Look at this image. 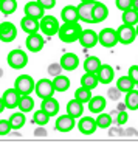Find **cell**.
I'll list each match as a JSON object with an SVG mask.
<instances>
[{
	"instance_id": "1",
	"label": "cell",
	"mask_w": 138,
	"mask_h": 152,
	"mask_svg": "<svg viewBox=\"0 0 138 152\" xmlns=\"http://www.w3.org/2000/svg\"><path fill=\"white\" fill-rule=\"evenodd\" d=\"M81 31H82V28H81L79 22H64V25L59 26L58 36L62 42L72 44V42H76L79 39Z\"/></svg>"
},
{
	"instance_id": "2",
	"label": "cell",
	"mask_w": 138,
	"mask_h": 152,
	"mask_svg": "<svg viewBox=\"0 0 138 152\" xmlns=\"http://www.w3.org/2000/svg\"><path fill=\"white\" fill-rule=\"evenodd\" d=\"M59 22L56 17L53 16H42L39 19V30L42 31L45 36H54V34H58L59 31Z\"/></svg>"
},
{
	"instance_id": "3",
	"label": "cell",
	"mask_w": 138,
	"mask_h": 152,
	"mask_svg": "<svg viewBox=\"0 0 138 152\" xmlns=\"http://www.w3.org/2000/svg\"><path fill=\"white\" fill-rule=\"evenodd\" d=\"M8 65L11 68H14V70H20V68H23L26 64H28V54H26L23 50H12L8 53Z\"/></svg>"
},
{
	"instance_id": "4",
	"label": "cell",
	"mask_w": 138,
	"mask_h": 152,
	"mask_svg": "<svg viewBox=\"0 0 138 152\" xmlns=\"http://www.w3.org/2000/svg\"><path fill=\"white\" fill-rule=\"evenodd\" d=\"M34 86L36 82L31 78L30 75H20L17 76V79L14 82V88L20 93V95H30L34 92Z\"/></svg>"
},
{
	"instance_id": "5",
	"label": "cell",
	"mask_w": 138,
	"mask_h": 152,
	"mask_svg": "<svg viewBox=\"0 0 138 152\" xmlns=\"http://www.w3.org/2000/svg\"><path fill=\"white\" fill-rule=\"evenodd\" d=\"M116 34H118V42L123 44V45H129V44H132L134 40L137 39L135 26L127 25V23H123L120 28L116 30Z\"/></svg>"
},
{
	"instance_id": "6",
	"label": "cell",
	"mask_w": 138,
	"mask_h": 152,
	"mask_svg": "<svg viewBox=\"0 0 138 152\" xmlns=\"http://www.w3.org/2000/svg\"><path fill=\"white\" fill-rule=\"evenodd\" d=\"M98 42L106 47V48H112L118 44V34H116V30L113 28H104L101 30L98 34Z\"/></svg>"
},
{
	"instance_id": "7",
	"label": "cell",
	"mask_w": 138,
	"mask_h": 152,
	"mask_svg": "<svg viewBox=\"0 0 138 152\" xmlns=\"http://www.w3.org/2000/svg\"><path fill=\"white\" fill-rule=\"evenodd\" d=\"M34 92L39 98H50L54 95V87H53V81L50 79H40L37 81V84L34 86Z\"/></svg>"
},
{
	"instance_id": "8",
	"label": "cell",
	"mask_w": 138,
	"mask_h": 152,
	"mask_svg": "<svg viewBox=\"0 0 138 152\" xmlns=\"http://www.w3.org/2000/svg\"><path fill=\"white\" fill-rule=\"evenodd\" d=\"M93 6H95V2H81L78 5L79 20H82L85 23H93Z\"/></svg>"
},
{
	"instance_id": "9",
	"label": "cell",
	"mask_w": 138,
	"mask_h": 152,
	"mask_svg": "<svg viewBox=\"0 0 138 152\" xmlns=\"http://www.w3.org/2000/svg\"><path fill=\"white\" fill-rule=\"evenodd\" d=\"M17 37V30L11 22H2L0 23V40L5 44L12 42Z\"/></svg>"
},
{
	"instance_id": "10",
	"label": "cell",
	"mask_w": 138,
	"mask_h": 152,
	"mask_svg": "<svg viewBox=\"0 0 138 152\" xmlns=\"http://www.w3.org/2000/svg\"><path fill=\"white\" fill-rule=\"evenodd\" d=\"M78 42L84 47V48H93L98 44V33L93 30H82L79 34Z\"/></svg>"
},
{
	"instance_id": "11",
	"label": "cell",
	"mask_w": 138,
	"mask_h": 152,
	"mask_svg": "<svg viewBox=\"0 0 138 152\" xmlns=\"http://www.w3.org/2000/svg\"><path fill=\"white\" fill-rule=\"evenodd\" d=\"M25 45H26V48H28L31 53H39V51L44 48L45 42H44V37L40 36V34L33 33V34H28Z\"/></svg>"
},
{
	"instance_id": "12",
	"label": "cell",
	"mask_w": 138,
	"mask_h": 152,
	"mask_svg": "<svg viewBox=\"0 0 138 152\" xmlns=\"http://www.w3.org/2000/svg\"><path fill=\"white\" fill-rule=\"evenodd\" d=\"M2 98H3V102H5L6 109H14L19 104L20 93L16 90L14 87H12V88H6V90L3 92V95H2Z\"/></svg>"
},
{
	"instance_id": "13",
	"label": "cell",
	"mask_w": 138,
	"mask_h": 152,
	"mask_svg": "<svg viewBox=\"0 0 138 152\" xmlns=\"http://www.w3.org/2000/svg\"><path fill=\"white\" fill-rule=\"evenodd\" d=\"M59 64L62 65V70L73 72V70H76L78 65H79V58L74 53H65L64 56L61 58Z\"/></svg>"
},
{
	"instance_id": "14",
	"label": "cell",
	"mask_w": 138,
	"mask_h": 152,
	"mask_svg": "<svg viewBox=\"0 0 138 152\" xmlns=\"http://www.w3.org/2000/svg\"><path fill=\"white\" fill-rule=\"evenodd\" d=\"M54 127H56V130H59V132H70V130H73V127H74V118L70 116L68 113L61 115L56 120Z\"/></svg>"
},
{
	"instance_id": "15",
	"label": "cell",
	"mask_w": 138,
	"mask_h": 152,
	"mask_svg": "<svg viewBox=\"0 0 138 152\" xmlns=\"http://www.w3.org/2000/svg\"><path fill=\"white\" fill-rule=\"evenodd\" d=\"M78 129L81 130L82 135H92L96 129H98V126H96V121L95 118H92V116H84V118H81L79 123H78Z\"/></svg>"
},
{
	"instance_id": "16",
	"label": "cell",
	"mask_w": 138,
	"mask_h": 152,
	"mask_svg": "<svg viewBox=\"0 0 138 152\" xmlns=\"http://www.w3.org/2000/svg\"><path fill=\"white\" fill-rule=\"evenodd\" d=\"M25 16H30V17H34V19H40L44 16V6L40 5L37 0H33V2H28L25 5Z\"/></svg>"
},
{
	"instance_id": "17",
	"label": "cell",
	"mask_w": 138,
	"mask_h": 152,
	"mask_svg": "<svg viewBox=\"0 0 138 152\" xmlns=\"http://www.w3.org/2000/svg\"><path fill=\"white\" fill-rule=\"evenodd\" d=\"M67 113L73 116L74 120L76 118H81L82 113H84V102H81L79 99H70L68 101V104H67Z\"/></svg>"
},
{
	"instance_id": "18",
	"label": "cell",
	"mask_w": 138,
	"mask_h": 152,
	"mask_svg": "<svg viewBox=\"0 0 138 152\" xmlns=\"http://www.w3.org/2000/svg\"><path fill=\"white\" fill-rule=\"evenodd\" d=\"M109 16V10L104 3L96 2L95 0V6H93V23H101L104 22Z\"/></svg>"
},
{
	"instance_id": "19",
	"label": "cell",
	"mask_w": 138,
	"mask_h": 152,
	"mask_svg": "<svg viewBox=\"0 0 138 152\" xmlns=\"http://www.w3.org/2000/svg\"><path fill=\"white\" fill-rule=\"evenodd\" d=\"M20 28H22L26 34H33L39 31V19H34L30 16H25L20 20Z\"/></svg>"
},
{
	"instance_id": "20",
	"label": "cell",
	"mask_w": 138,
	"mask_h": 152,
	"mask_svg": "<svg viewBox=\"0 0 138 152\" xmlns=\"http://www.w3.org/2000/svg\"><path fill=\"white\" fill-rule=\"evenodd\" d=\"M96 75H98V79H99L101 84H109V82H112L113 76H115V72L109 64H101V67H99V70L96 72Z\"/></svg>"
},
{
	"instance_id": "21",
	"label": "cell",
	"mask_w": 138,
	"mask_h": 152,
	"mask_svg": "<svg viewBox=\"0 0 138 152\" xmlns=\"http://www.w3.org/2000/svg\"><path fill=\"white\" fill-rule=\"evenodd\" d=\"M40 109L45 110L50 116H56L59 113V102H58V99H54L53 96H50V98H44L42 104H40Z\"/></svg>"
},
{
	"instance_id": "22",
	"label": "cell",
	"mask_w": 138,
	"mask_h": 152,
	"mask_svg": "<svg viewBox=\"0 0 138 152\" xmlns=\"http://www.w3.org/2000/svg\"><path fill=\"white\" fill-rule=\"evenodd\" d=\"M88 104V110H90L92 113H101L102 110L106 109V104H107V101L104 96H92L90 101L87 102Z\"/></svg>"
},
{
	"instance_id": "23",
	"label": "cell",
	"mask_w": 138,
	"mask_h": 152,
	"mask_svg": "<svg viewBox=\"0 0 138 152\" xmlns=\"http://www.w3.org/2000/svg\"><path fill=\"white\" fill-rule=\"evenodd\" d=\"M61 17L64 22H79V16H78V6L73 5H67L62 8L61 11Z\"/></svg>"
},
{
	"instance_id": "24",
	"label": "cell",
	"mask_w": 138,
	"mask_h": 152,
	"mask_svg": "<svg viewBox=\"0 0 138 152\" xmlns=\"http://www.w3.org/2000/svg\"><path fill=\"white\" fill-rule=\"evenodd\" d=\"M53 87H54V92L64 93L70 88V79H68L67 76L58 75V76H54V79H53Z\"/></svg>"
},
{
	"instance_id": "25",
	"label": "cell",
	"mask_w": 138,
	"mask_h": 152,
	"mask_svg": "<svg viewBox=\"0 0 138 152\" xmlns=\"http://www.w3.org/2000/svg\"><path fill=\"white\" fill-rule=\"evenodd\" d=\"M99 84V79H98V75L96 73H88L85 72L84 75H82L81 78V86H84L87 88H90V90H93V88Z\"/></svg>"
},
{
	"instance_id": "26",
	"label": "cell",
	"mask_w": 138,
	"mask_h": 152,
	"mask_svg": "<svg viewBox=\"0 0 138 152\" xmlns=\"http://www.w3.org/2000/svg\"><path fill=\"white\" fill-rule=\"evenodd\" d=\"M19 110L20 112H31L33 107H34V99L31 98L30 95H20V98H19V104H17Z\"/></svg>"
},
{
	"instance_id": "27",
	"label": "cell",
	"mask_w": 138,
	"mask_h": 152,
	"mask_svg": "<svg viewBox=\"0 0 138 152\" xmlns=\"http://www.w3.org/2000/svg\"><path fill=\"white\" fill-rule=\"evenodd\" d=\"M116 87L120 88L121 93H127L129 90H132V88H135V82L130 79V76H121V78L116 81Z\"/></svg>"
},
{
	"instance_id": "28",
	"label": "cell",
	"mask_w": 138,
	"mask_h": 152,
	"mask_svg": "<svg viewBox=\"0 0 138 152\" xmlns=\"http://www.w3.org/2000/svg\"><path fill=\"white\" fill-rule=\"evenodd\" d=\"M124 102H126V107L129 110H138V90H135V88L129 90L126 93V99H124Z\"/></svg>"
},
{
	"instance_id": "29",
	"label": "cell",
	"mask_w": 138,
	"mask_h": 152,
	"mask_svg": "<svg viewBox=\"0 0 138 152\" xmlns=\"http://www.w3.org/2000/svg\"><path fill=\"white\" fill-rule=\"evenodd\" d=\"M123 23L137 26V23H138V11L134 10V8H129L126 11H123Z\"/></svg>"
},
{
	"instance_id": "30",
	"label": "cell",
	"mask_w": 138,
	"mask_h": 152,
	"mask_svg": "<svg viewBox=\"0 0 138 152\" xmlns=\"http://www.w3.org/2000/svg\"><path fill=\"white\" fill-rule=\"evenodd\" d=\"M101 67V61L96 58V56H88L84 61V70L88 73H96Z\"/></svg>"
},
{
	"instance_id": "31",
	"label": "cell",
	"mask_w": 138,
	"mask_h": 152,
	"mask_svg": "<svg viewBox=\"0 0 138 152\" xmlns=\"http://www.w3.org/2000/svg\"><path fill=\"white\" fill-rule=\"evenodd\" d=\"M9 123H11V127L12 129H22L25 126V113L23 112H16L9 116Z\"/></svg>"
},
{
	"instance_id": "32",
	"label": "cell",
	"mask_w": 138,
	"mask_h": 152,
	"mask_svg": "<svg viewBox=\"0 0 138 152\" xmlns=\"http://www.w3.org/2000/svg\"><path fill=\"white\" fill-rule=\"evenodd\" d=\"M17 10V0H0V11L5 16L12 14Z\"/></svg>"
},
{
	"instance_id": "33",
	"label": "cell",
	"mask_w": 138,
	"mask_h": 152,
	"mask_svg": "<svg viewBox=\"0 0 138 152\" xmlns=\"http://www.w3.org/2000/svg\"><path fill=\"white\" fill-rule=\"evenodd\" d=\"M74 98L79 99L81 102H84V104H87V102L90 101V98H92V90L87 88V87H84V86H81L78 90L74 92Z\"/></svg>"
},
{
	"instance_id": "34",
	"label": "cell",
	"mask_w": 138,
	"mask_h": 152,
	"mask_svg": "<svg viewBox=\"0 0 138 152\" xmlns=\"http://www.w3.org/2000/svg\"><path fill=\"white\" fill-rule=\"evenodd\" d=\"M95 121H96V126H98L99 129H109L110 124H112V118H110V115L104 113V112L98 113V118H95Z\"/></svg>"
},
{
	"instance_id": "35",
	"label": "cell",
	"mask_w": 138,
	"mask_h": 152,
	"mask_svg": "<svg viewBox=\"0 0 138 152\" xmlns=\"http://www.w3.org/2000/svg\"><path fill=\"white\" fill-rule=\"evenodd\" d=\"M50 118H51V116L48 115V113L45 112V110H42V109H40V110H37V112H34L33 121L36 123L37 126H45V124H47L48 121H50Z\"/></svg>"
},
{
	"instance_id": "36",
	"label": "cell",
	"mask_w": 138,
	"mask_h": 152,
	"mask_svg": "<svg viewBox=\"0 0 138 152\" xmlns=\"http://www.w3.org/2000/svg\"><path fill=\"white\" fill-rule=\"evenodd\" d=\"M12 130V127H11V123H9V120H0V135H8L9 132Z\"/></svg>"
},
{
	"instance_id": "37",
	"label": "cell",
	"mask_w": 138,
	"mask_h": 152,
	"mask_svg": "<svg viewBox=\"0 0 138 152\" xmlns=\"http://www.w3.org/2000/svg\"><path fill=\"white\" fill-rule=\"evenodd\" d=\"M115 5L120 11H126L132 8V0H115Z\"/></svg>"
},
{
	"instance_id": "38",
	"label": "cell",
	"mask_w": 138,
	"mask_h": 152,
	"mask_svg": "<svg viewBox=\"0 0 138 152\" xmlns=\"http://www.w3.org/2000/svg\"><path fill=\"white\" fill-rule=\"evenodd\" d=\"M129 76L135 82V86H138V65H132L129 68Z\"/></svg>"
},
{
	"instance_id": "39",
	"label": "cell",
	"mask_w": 138,
	"mask_h": 152,
	"mask_svg": "<svg viewBox=\"0 0 138 152\" xmlns=\"http://www.w3.org/2000/svg\"><path fill=\"white\" fill-rule=\"evenodd\" d=\"M61 72H62V65L61 64H51L50 67H48V73L53 75V76L61 75Z\"/></svg>"
},
{
	"instance_id": "40",
	"label": "cell",
	"mask_w": 138,
	"mask_h": 152,
	"mask_svg": "<svg viewBox=\"0 0 138 152\" xmlns=\"http://www.w3.org/2000/svg\"><path fill=\"white\" fill-rule=\"evenodd\" d=\"M109 98L110 99H113V101H116V99H120V96H121V92H120V88L118 87H113V88H109Z\"/></svg>"
},
{
	"instance_id": "41",
	"label": "cell",
	"mask_w": 138,
	"mask_h": 152,
	"mask_svg": "<svg viewBox=\"0 0 138 152\" xmlns=\"http://www.w3.org/2000/svg\"><path fill=\"white\" fill-rule=\"evenodd\" d=\"M37 2L44 6V10H51L56 5V0H37Z\"/></svg>"
},
{
	"instance_id": "42",
	"label": "cell",
	"mask_w": 138,
	"mask_h": 152,
	"mask_svg": "<svg viewBox=\"0 0 138 152\" xmlns=\"http://www.w3.org/2000/svg\"><path fill=\"white\" fill-rule=\"evenodd\" d=\"M126 121H127V113L123 110V112H120V116H118V121H116V123H118V124H124Z\"/></svg>"
},
{
	"instance_id": "43",
	"label": "cell",
	"mask_w": 138,
	"mask_h": 152,
	"mask_svg": "<svg viewBox=\"0 0 138 152\" xmlns=\"http://www.w3.org/2000/svg\"><path fill=\"white\" fill-rule=\"evenodd\" d=\"M109 115H110V118H112V123L113 121L116 123V121H118V116H120V110L116 109V110H113V112H110Z\"/></svg>"
},
{
	"instance_id": "44",
	"label": "cell",
	"mask_w": 138,
	"mask_h": 152,
	"mask_svg": "<svg viewBox=\"0 0 138 152\" xmlns=\"http://www.w3.org/2000/svg\"><path fill=\"white\" fill-rule=\"evenodd\" d=\"M36 135H40V137H44V135H47V132H45V129H42V127H40V129H37V130H36Z\"/></svg>"
},
{
	"instance_id": "45",
	"label": "cell",
	"mask_w": 138,
	"mask_h": 152,
	"mask_svg": "<svg viewBox=\"0 0 138 152\" xmlns=\"http://www.w3.org/2000/svg\"><path fill=\"white\" fill-rule=\"evenodd\" d=\"M5 109H6V107H5V102H3V98H2V96H0V113H2V112H3Z\"/></svg>"
},
{
	"instance_id": "46",
	"label": "cell",
	"mask_w": 138,
	"mask_h": 152,
	"mask_svg": "<svg viewBox=\"0 0 138 152\" xmlns=\"http://www.w3.org/2000/svg\"><path fill=\"white\" fill-rule=\"evenodd\" d=\"M127 107H126V102H124V104H118V110L120 112H123V110H126Z\"/></svg>"
},
{
	"instance_id": "47",
	"label": "cell",
	"mask_w": 138,
	"mask_h": 152,
	"mask_svg": "<svg viewBox=\"0 0 138 152\" xmlns=\"http://www.w3.org/2000/svg\"><path fill=\"white\" fill-rule=\"evenodd\" d=\"M132 8L138 11V0H132Z\"/></svg>"
},
{
	"instance_id": "48",
	"label": "cell",
	"mask_w": 138,
	"mask_h": 152,
	"mask_svg": "<svg viewBox=\"0 0 138 152\" xmlns=\"http://www.w3.org/2000/svg\"><path fill=\"white\" fill-rule=\"evenodd\" d=\"M135 30H137V37H138V23H137V26H135Z\"/></svg>"
},
{
	"instance_id": "49",
	"label": "cell",
	"mask_w": 138,
	"mask_h": 152,
	"mask_svg": "<svg viewBox=\"0 0 138 152\" xmlns=\"http://www.w3.org/2000/svg\"><path fill=\"white\" fill-rule=\"evenodd\" d=\"M81 2H95V0H81Z\"/></svg>"
}]
</instances>
